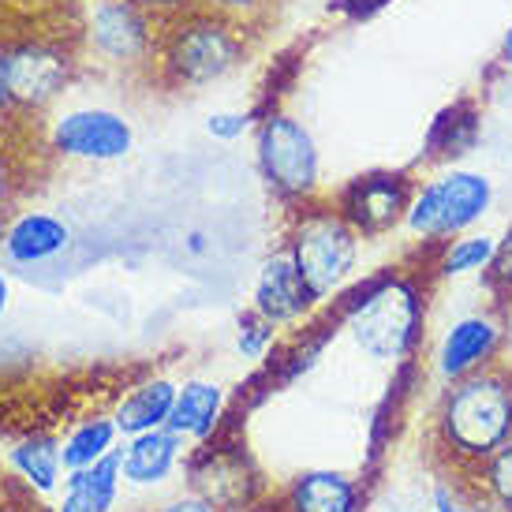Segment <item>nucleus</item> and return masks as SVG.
<instances>
[{"mask_svg":"<svg viewBox=\"0 0 512 512\" xmlns=\"http://www.w3.org/2000/svg\"><path fill=\"white\" fill-rule=\"evenodd\" d=\"M15 199V176H12V165L0 157V217H4V210L12 206Z\"/></svg>","mask_w":512,"mask_h":512,"instance_id":"7c9ffc66","label":"nucleus"},{"mask_svg":"<svg viewBox=\"0 0 512 512\" xmlns=\"http://www.w3.org/2000/svg\"><path fill=\"white\" fill-rule=\"evenodd\" d=\"M255 165L262 184L270 187V195L285 206H303L318 195V176H322L318 143L307 131V124L285 109H273L258 120Z\"/></svg>","mask_w":512,"mask_h":512,"instance_id":"39448f33","label":"nucleus"},{"mask_svg":"<svg viewBox=\"0 0 512 512\" xmlns=\"http://www.w3.org/2000/svg\"><path fill=\"white\" fill-rule=\"evenodd\" d=\"M498 57H501V64H509V68H512V23H509V30H505V34H501Z\"/></svg>","mask_w":512,"mask_h":512,"instance_id":"473e14b6","label":"nucleus"},{"mask_svg":"<svg viewBox=\"0 0 512 512\" xmlns=\"http://www.w3.org/2000/svg\"><path fill=\"white\" fill-rule=\"evenodd\" d=\"M512 438V370L501 363L445 385L434 412V441L456 468L475 475Z\"/></svg>","mask_w":512,"mask_h":512,"instance_id":"f257e3e1","label":"nucleus"},{"mask_svg":"<svg viewBox=\"0 0 512 512\" xmlns=\"http://www.w3.org/2000/svg\"><path fill=\"white\" fill-rule=\"evenodd\" d=\"M359 240L363 236L344 221L333 202H303L288 225L285 255L296 262L303 285L322 303L333 292H341L344 281L356 273Z\"/></svg>","mask_w":512,"mask_h":512,"instance_id":"20e7f679","label":"nucleus"},{"mask_svg":"<svg viewBox=\"0 0 512 512\" xmlns=\"http://www.w3.org/2000/svg\"><path fill=\"white\" fill-rule=\"evenodd\" d=\"M498 251V236H479V232H460L453 240L438 243L434 273L438 277H468V273H486Z\"/></svg>","mask_w":512,"mask_h":512,"instance_id":"4be33fe9","label":"nucleus"},{"mask_svg":"<svg viewBox=\"0 0 512 512\" xmlns=\"http://www.w3.org/2000/svg\"><path fill=\"white\" fill-rule=\"evenodd\" d=\"M176 389H180V385H172L169 378H150V382L135 385L131 393H124L113 412V423H116V430H120V438H135V434H146V430L169 427Z\"/></svg>","mask_w":512,"mask_h":512,"instance_id":"a211bd4d","label":"nucleus"},{"mask_svg":"<svg viewBox=\"0 0 512 512\" xmlns=\"http://www.w3.org/2000/svg\"><path fill=\"white\" fill-rule=\"evenodd\" d=\"M90 45L113 64H143L157 49V19L131 0H101L90 19Z\"/></svg>","mask_w":512,"mask_h":512,"instance_id":"9b49d317","label":"nucleus"},{"mask_svg":"<svg viewBox=\"0 0 512 512\" xmlns=\"http://www.w3.org/2000/svg\"><path fill=\"white\" fill-rule=\"evenodd\" d=\"M72 247V228L53 214H23L4 228V255L12 266H42Z\"/></svg>","mask_w":512,"mask_h":512,"instance_id":"2eb2a0df","label":"nucleus"},{"mask_svg":"<svg viewBox=\"0 0 512 512\" xmlns=\"http://www.w3.org/2000/svg\"><path fill=\"white\" fill-rule=\"evenodd\" d=\"M124 486V471H120V449L109 456H101L98 464L79 471H68V490L83 501L90 512H113L116 498Z\"/></svg>","mask_w":512,"mask_h":512,"instance_id":"412c9836","label":"nucleus"},{"mask_svg":"<svg viewBox=\"0 0 512 512\" xmlns=\"http://www.w3.org/2000/svg\"><path fill=\"white\" fill-rule=\"evenodd\" d=\"M157 512H221V509L210 505L206 498H199V494H187V498H176V501H169V505H161Z\"/></svg>","mask_w":512,"mask_h":512,"instance_id":"c756f323","label":"nucleus"},{"mask_svg":"<svg viewBox=\"0 0 512 512\" xmlns=\"http://www.w3.org/2000/svg\"><path fill=\"white\" fill-rule=\"evenodd\" d=\"M131 4H139V8H143V12H150L154 19H172V15L195 8L199 0H131Z\"/></svg>","mask_w":512,"mask_h":512,"instance_id":"c85d7f7f","label":"nucleus"},{"mask_svg":"<svg viewBox=\"0 0 512 512\" xmlns=\"http://www.w3.org/2000/svg\"><path fill=\"white\" fill-rule=\"evenodd\" d=\"M4 228H8V225H0V247H4Z\"/></svg>","mask_w":512,"mask_h":512,"instance_id":"c9c22d12","label":"nucleus"},{"mask_svg":"<svg viewBox=\"0 0 512 512\" xmlns=\"http://www.w3.org/2000/svg\"><path fill=\"white\" fill-rule=\"evenodd\" d=\"M135 131L113 109H75L53 128V150L79 161H120L131 154Z\"/></svg>","mask_w":512,"mask_h":512,"instance_id":"9d476101","label":"nucleus"},{"mask_svg":"<svg viewBox=\"0 0 512 512\" xmlns=\"http://www.w3.org/2000/svg\"><path fill=\"white\" fill-rule=\"evenodd\" d=\"M277 341V326L258 318L255 311H247L240 318V333H236V348H240L243 359H266V352Z\"/></svg>","mask_w":512,"mask_h":512,"instance_id":"b1692460","label":"nucleus"},{"mask_svg":"<svg viewBox=\"0 0 512 512\" xmlns=\"http://www.w3.org/2000/svg\"><path fill=\"white\" fill-rule=\"evenodd\" d=\"M8 464H12L38 494H53V490L60 486V471H64V460H60V438H53V434L23 438L12 453H8Z\"/></svg>","mask_w":512,"mask_h":512,"instance_id":"6ab92c4d","label":"nucleus"},{"mask_svg":"<svg viewBox=\"0 0 512 512\" xmlns=\"http://www.w3.org/2000/svg\"><path fill=\"white\" fill-rule=\"evenodd\" d=\"M157 75L172 90H202L232 75L247 57L243 27L206 8L165 19L157 34Z\"/></svg>","mask_w":512,"mask_h":512,"instance_id":"7ed1b4c3","label":"nucleus"},{"mask_svg":"<svg viewBox=\"0 0 512 512\" xmlns=\"http://www.w3.org/2000/svg\"><path fill=\"white\" fill-rule=\"evenodd\" d=\"M116 441H120V430H116L113 415L109 419H83L75 423L64 438H60V460H64V471H79L98 464L101 456L116 453Z\"/></svg>","mask_w":512,"mask_h":512,"instance_id":"aec40b11","label":"nucleus"},{"mask_svg":"<svg viewBox=\"0 0 512 512\" xmlns=\"http://www.w3.org/2000/svg\"><path fill=\"white\" fill-rule=\"evenodd\" d=\"M0 72H4V86H8V101L38 109V105H49L68 86L72 57L57 45H19V49L0 57Z\"/></svg>","mask_w":512,"mask_h":512,"instance_id":"1a4fd4ad","label":"nucleus"},{"mask_svg":"<svg viewBox=\"0 0 512 512\" xmlns=\"http://www.w3.org/2000/svg\"><path fill=\"white\" fill-rule=\"evenodd\" d=\"M359 479L333 468H311L281 490V512H359Z\"/></svg>","mask_w":512,"mask_h":512,"instance_id":"4468645a","label":"nucleus"},{"mask_svg":"<svg viewBox=\"0 0 512 512\" xmlns=\"http://www.w3.org/2000/svg\"><path fill=\"white\" fill-rule=\"evenodd\" d=\"M490 285L498 292H512V225L505 228V236L498 240V251H494V262H490Z\"/></svg>","mask_w":512,"mask_h":512,"instance_id":"bb28decb","label":"nucleus"},{"mask_svg":"<svg viewBox=\"0 0 512 512\" xmlns=\"http://www.w3.org/2000/svg\"><path fill=\"white\" fill-rule=\"evenodd\" d=\"M57 512H90V509H86L83 501L75 498L72 490H64V501H60V505H57Z\"/></svg>","mask_w":512,"mask_h":512,"instance_id":"2f4dec72","label":"nucleus"},{"mask_svg":"<svg viewBox=\"0 0 512 512\" xmlns=\"http://www.w3.org/2000/svg\"><path fill=\"white\" fill-rule=\"evenodd\" d=\"M0 105H8V86H4V72H0Z\"/></svg>","mask_w":512,"mask_h":512,"instance_id":"f704fd0d","label":"nucleus"},{"mask_svg":"<svg viewBox=\"0 0 512 512\" xmlns=\"http://www.w3.org/2000/svg\"><path fill=\"white\" fill-rule=\"evenodd\" d=\"M501 344H505V322L494 311L460 314L434 348V370L445 385L468 378L475 370L498 363Z\"/></svg>","mask_w":512,"mask_h":512,"instance_id":"6e6552de","label":"nucleus"},{"mask_svg":"<svg viewBox=\"0 0 512 512\" xmlns=\"http://www.w3.org/2000/svg\"><path fill=\"white\" fill-rule=\"evenodd\" d=\"M475 479H479L483 501L490 505V509L512 512V438L505 441L486 464L475 468Z\"/></svg>","mask_w":512,"mask_h":512,"instance_id":"5701e85b","label":"nucleus"},{"mask_svg":"<svg viewBox=\"0 0 512 512\" xmlns=\"http://www.w3.org/2000/svg\"><path fill=\"white\" fill-rule=\"evenodd\" d=\"M184 456V438L169 427L146 430L128 438V445L120 449V471H124V483L131 486H157L172 475V468L180 464Z\"/></svg>","mask_w":512,"mask_h":512,"instance_id":"dca6fc26","label":"nucleus"},{"mask_svg":"<svg viewBox=\"0 0 512 512\" xmlns=\"http://www.w3.org/2000/svg\"><path fill=\"white\" fill-rule=\"evenodd\" d=\"M8 299H12V285H8V277L0 273V318H4V311H8Z\"/></svg>","mask_w":512,"mask_h":512,"instance_id":"72a5a7b5","label":"nucleus"},{"mask_svg":"<svg viewBox=\"0 0 512 512\" xmlns=\"http://www.w3.org/2000/svg\"><path fill=\"white\" fill-rule=\"evenodd\" d=\"M191 494L206 498L221 512H243L258 501L262 483H258L255 468L247 464L243 453L214 449L191 468Z\"/></svg>","mask_w":512,"mask_h":512,"instance_id":"ddd939ff","label":"nucleus"},{"mask_svg":"<svg viewBox=\"0 0 512 512\" xmlns=\"http://www.w3.org/2000/svg\"><path fill=\"white\" fill-rule=\"evenodd\" d=\"M494 206V180L475 169H445L415 187L404 228L423 243H445L471 232Z\"/></svg>","mask_w":512,"mask_h":512,"instance_id":"423d86ee","label":"nucleus"},{"mask_svg":"<svg viewBox=\"0 0 512 512\" xmlns=\"http://www.w3.org/2000/svg\"><path fill=\"white\" fill-rule=\"evenodd\" d=\"M273 4H277V0H199V8L225 15V19L240 23V27H251L255 19H262V15L270 12Z\"/></svg>","mask_w":512,"mask_h":512,"instance_id":"393cba45","label":"nucleus"},{"mask_svg":"<svg viewBox=\"0 0 512 512\" xmlns=\"http://www.w3.org/2000/svg\"><path fill=\"white\" fill-rule=\"evenodd\" d=\"M430 512H494L486 501H460L453 498V490L449 486H438L434 490V505H430Z\"/></svg>","mask_w":512,"mask_h":512,"instance_id":"cd10ccee","label":"nucleus"},{"mask_svg":"<svg viewBox=\"0 0 512 512\" xmlns=\"http://www.w3.org/2000/svg\"><path fill=\"white\" fill-rule=\"evenodd\" d=\"M412 195H415V184L408 172L374 169L356 176L352 184H344L337 191L333 206L341 210L344 221L356 228L363 240H378V236H389L393 228L404 225Z\"/></svg>","mask_w":512,"mask_h":512,"instance_id":"0eeeda50","label":"nucleus"},{"mask_svg":"<svg viewBox=\"0 0 512 512\" xmlns=\"http://www.w3.org/2000/svg\"><path fill=\"white\" fill-rule=\"evenodd\" d=\"M247 128H251V116H247V113L221 109V113L206 116V135H210V139H217V143H236Z\"/></svg>","mask_w":512,"mask_h":512,"instance_id":"a878e982","label":"nucleus"},{"mask_svg":"<svg viewBox=\"0 0 512 512\" xmlns=\"http://www.w3.org/2000/svg\"><path fill=\"white\" fill-rule=\"evenodd\" d=\"M314 303H318V299L311 296V288L303 285L296 262L285 255V247L273 251V255L258 266L255 288H251V311H255L258 318L273 322L277 329H288V326H296V322H303V318L314 311Z\"/></svg>","mask_w":512,"mask_h":512,"instance_id":"f8f14e48","label":"nucleus"},{"mask_svg":"<svg viewBox=\"0 0 512 512\" xmlns=\"http://www.w3.org/2000/svg\"><path fill=\"white\" fill-rule=\"evenodd\" d=\"M427 326V281L415 273H385L348 307L344 329L374 363H408Z\"/></svg>","mask_w":512,"mask_h":512,"instance_id":"f03ea898","label":"nucleus"},{"mask_svg":"<svg viewBox=\"0 0 512 512\" xmlns=\"http://www.w3.org/2000/svg\"><path fill=\"white\" fill-rule=\"evenodd\" d=\"M221 412H225V389L217 382L191 378L176 389L169 430H176L184 441H206L221 427Z\"/></svg>","mask_w":512,"mask_h":512,"instance_id":"f3484780","label":"nucleus"}]
</instances>
